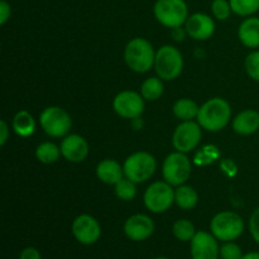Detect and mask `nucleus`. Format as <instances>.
<instances>
[{
    "instance_id": "1",
    "label": "nucleus",
    "mask_w": 259,
    "mask_h": 259,
    "mask_svg": "<svg viewBox=\"0 0 259 259\" xmlns=\"http://www.w3.org/2000/svg\"><path fill=\"white\" fill-rule=\"evenodd\" d=\"M232 118V108L229 103L222 98H212L200 106L197 123L207 132H219L229 124Z\"/></svg>"
},
{
    "instance_id": "2",
    "label": "nucleus",
    "mask_w": 259,
    "mask_h": 259,
    "mask_svg": "<svg viewBox=\"0 0 259 259\" xmlns=\"http://www.w3.org/2000/svg\"><path fill=\"white\" fill-rule=\"evenodd\" d=\"M124 60L132 71L138 73L148 72L154 66L156 52L149 40L146 38H133L124 50Z\"/></svg>"
},
{
    "instance_id": "3",
    "label": "nucleus",
    "mask_w": 259,
    "mask_h": 259,
    "mask_svg": "<svg viewBox=\"0 0 259 259\" xmlns=\"http://www.w3.org/2000/svg\"><path fill=\"white\" fill-rule=\"evenodd\" d=\"M242 217L233 211H222L210 222V232L220 242H234L244 233Z\"/></svg>"
},
{
    "instance_id": "4",
    "label": "nucleus",
    "mask_w": 259,
    "mask_h": 259,
    "mask_svg": "<svg viewBox=\"0 0 259 259\" xmlns=\"http://www.w3.org/2000/svg\"><path fill=\"white\" fill-rule=\"evenodd\" d=\"M154 70L159 78L171 81L179 77L184 70V57L174 46H163L156 52Z\"/></svg>"
},
{
    "instance_id": "5",
    "label": "nucleus",
    "mask_w": 259,
    "mask_h": 259,
    "mask_svg": "<svg viewBox=\"0 0 259 259\" xmlns=\"http://www.w3.org/2000/svg\"><path fill=\"white\" fill-rule=\"evenodd\" d=\"M153 13L156 19L167 28H180L189 18V8L185 0H157Z\"/></svg>"
},
{
    "instance_id": "6",
    "label": "nucleus",
    "mask_w": 259,
    "mask_h": 259,
    "mask_svg": "<svg viewBox=\"0 0 259 259\" xmlns=\"http://www.w3.org/2000/svg\"><path fill=\"white\" fill-rule=\"evenodd\" d=\"M123 168L126 179L141 184L153 176L157 169V162L148 152H136L125 159Z\"/></svg>"
},
{
    "instance_id": "7",
    "label": "nucleus",
    "mask_w": 259,
    "mask_h": 259,
    "mask_svg": "<svg viewBox=\"0 0 259 259\" xmlns=\"http://www.w3.org/2000/svg\"><path fill=\"white\" fill-rule=\"evenodd\" d=\"M162 176L171 186H181L191 176V162L186 153L174 152L166 157L162 166Z\"/></svg>"
},
{
    "instance_id": "8",
    "label": "nucleus",
    "mask_w": 259,
    "mask_h": 259,
    "mask_svg": "<svg viewBox=\"0 0 259 259\" xmlns=\"http://www.w3.org/2000/svg\"><path fill=\"white\" fill-rule=\"evenodd\" d=\"M39 123L43 131L53 138L66 137L72 125L70 114L60 106L46 108L39 115Z\"/></svg>"
},
{
    "instance_id": "9",
    "label": "nucleus",
    "mask_w": 259,
    "mask_h": 259,
    "mask_svg": "<svg viewBox=\"0 0 259 259\" xmlns=\"http://www.w3.org/2000/svg\"><path fill=\"white\" fill-rule=\"evenodd\" d=\"M174 186L166 181H157L149 185L144 192V205L153 214L167 211L175 202Z\"/></svg>"
},
{
    "instance_id": "10",
    "label": "nucleus",
    "mask_w": 259,
    "mask_h": 259,
    "mask_svg": "<svg viewBox=\"0 0 259 259\" xmlns=\"http://www.w3.org/2000/svg\"><path fill=\"white\" fill-rule=\"evenodd\" d=\"M201 139V126L199 123L189 120L182 121L174 132L172 144L175 149L182 153H189L196 148Z\"/></svg>"
},
{
    "instance_id": "11",
    "label": "nucleus",
    "mask_w": 259,
    "mask_h": 259,
    "mask_svg": "<svg viewBox=\"0 0 259 259\" xmlns=\"http://www.w3.org/2000/svg\"><path fill=\"white\" fill-rule=\"evenodd\" d=\"M113 108L121 118L138 119L144 111V98L136 91H121L114 98Z\"/></svg>"
},
{
    "instance_id": "12",
    "label": "nucleus",
    "mask_w": 259,
    "mask_h": 259,
    "mask_svg": "<svg viewBox=\"0 0 259 259\" xmlns=\"http://www.w3.org/2000/svg\"><path fill=\"white\" fill-rule=\"evenodd\" d=\"M73 238L82 245H93L100 239L101 225L94 217L88 214L78 215L71 225Z\"/></svg>"
},
{
    "instance_id": "13",
    "label": "nucleus",
    "mask_w": 259,
    "mask_h": 259,
    "mask_svg": "<svg viewBox=\"0 0 259 259\" xmlns=\"http://www.w3.org/2000/svg\"><path fill=\"white\" fill-rule=\"evenodd\" d=\"M192 259H219L220 245L211 232H197L190 242Z\"/></svg>"
},
{
    "instance_id": "14",
    "label": "nucleus",
    "mask_w": 259,
    "mask_h": 259,
    "mask_svg": "<svg viewBox=\"0 0 259 259\" xmlns=\"http://www.w3.org/2000/svg\"><path fill=\"white\" fill-rule=\"evenodd\" d=\"M124 234L132 242H144L152 237L154 232V223L148 215L136 214L124 223Z\"/></svg>"
},
{
    "instance_id": "15",
    "label": "nucleus",
    "mask_w": 259,
    "mask_h": 259,
    "mask_svg": "<svg viewBox=\"0 0 259 259\" xmlns=\"http://www.w3.org/2000/svg\"><path fill=\"white\" fill-rule=\"evenodd\" d=\"M185 29L189 37L196 40H206L214 34L215 32V22L210 15L204 13H195L189 15L186 23H185Z\"/></svg>"
},
{
    "instance_id": "16",
    "label": "nucleus",
    "mask_w": 259,
    "mask_h": 259,
    "mask_svg": "<svg viewBox=\"0 0 259 259\" xmlns=\"http://www.w3.org/2000/svg\"><path fill=\"white\" fill-rule=\"evenodd\" d=\"M61 153L72 163H78V162L85 161L86 157L89 156V144L83 137L78 134H70L66 136L61 142Z\"/></svg>"
},
{
    "instance_id": "17",
    "label": "nucleus",
    "mask_w": 259,
    "mask_h": 259,
    "mask_svg": "<svg viewBox=\"0 0 259 259\" xmlns=\"http://www.w3.org/2000/svg\"><path fill=\"white\" fill-rule=\"evenodd\" d=\"M233 129L240 136L254 134L259 131V113L253 109L243 110L233 120Z\"/></svg>"
},
{
    "instance_id": "18",
    "label": "nucleus",
    "mask_w": 259,
    "mask_h": 259,
    "mask_svg": "<svg viewBox=\"0 0 259 259\" xmlns=\"http://www.w3.org/2000/svg\"><path fill=\"white\" fill-rule=\"evenodd\" d=\"M96 176L106 185H116L124 179V168L115 159H104L96 167Z\"/></svg>"
},
{
    "instance_id": "19",
    "label": "nucleus",
    "mask_w": 259,
    "mask_h": 259,
    "mask_svg": "<svg viewBox=\"0 0 259 259\" xmlns=\"http://www.w3.org/2000/svg\"><path fill=\"white\" fill-rule=\"evenodd\" d=\"M239 40L248 48L259 47V18L248 17L243 20L238 29Z\"/></svg>"
},
{
    "instance_id": "20",
    "label": "nucleus",
    "mask_w": 259,
    "mask_h": 259,
    "mask_svg": "<svg viewBox=\"0 0 259 259\" xmlns=\"http://www.w3.org/2000/svg\"><path fill=\"white\" fill-rule=\"evenodd\" d=\"M13 129L18 136L23 138L32 136L35 131V121L32 114L27 110L18 111L13 119Z\"/></svg>"
},
{
    "instance_id": "21",
    "label": "nucleus",
    "mask_w": 259,
    "mask_h": 259,
    "mask_svg": "<svg viewBox=\"0 0 259 259\" xmlns=\"http://www.w3.org/2000/svg\"><path fill=\"white\" fill-rule=\"evenodd\" d=\"M197 201H199V195L191 186L181 185V186H177V189L175 190V202H176L180 209H194L197 205Z\"/></svg>"
},
{
    "instance_id": "22",
    "label": "nucleus",
    "mask_w": 259,
    "mask_h": 259,
    "mask_svg": "<svg viewBox=\"0 0 259 259\" xmlns=\"http://www.w3.org/2000/svg\"><path fill=\"white\" fill-rule=\"evenodd\" d=\"M200 108L197 106V104L195 101H192L191 99H179V100L175 103L174 111L175 116L179 118L182 121H189L192 119L197 118V114H199Z\"/></svg>"
},
{
    "instance_id": "23",
    "label": "nucleus",
    "mask_w": 259,
    "mask_h": 259,
    "mask_svg": "<svg viewBox=\"0 0 259 259\" xmlns=\"http://www.w3.org/2000/svg\"><path fill=\"white\" fill-rule=\"evenodd\" d=\"M61 148L56 146L55 143H51V142H45V143H40L39 146L35 149V157L39 162L46 164L55 163L58 161L61 156Z\"/></svg>"
},
{
    "instance_id": "24",
    "label": "nucleus",
    "mask_w": 259,
    "mask_h": 259,
    "mask_svg": "<svg viewBox=\"0 0 259 259\" xmlns=\"http://www.w3.org/2000/svg\"><path fill=\"white\" fill-rule=\"evenodd\" d=\"M159 77H149L142 83L141 95L143 96L144 100L154 101L158 100L163 94V82Z\"/></svg>"
},
{
    "instance_id": "25",
    "label": "nucleus",
    "mask_w": 259,
    "mask_h": 259,
    "mask_svg": "<svg viewBox=\"0 0 259 259\" xmlns=\"http://www.w3.org/2000/svg\"><path fill=\"white\" fill-rule=\"evenodd\" d=\"M196 233L195 225L187 219H179L172 225V234L180 242H191Z\"/></svg>"
},
{
    "instance_id": "26",
    "label": "nucleus",
    "mask_w": 259,
    "mask_h": 259,
    "mask_svg": "<svg viewBox=\"0 0 259 259\" xmlns=\"http://www.w3.org/2000/svg\"><path fill=\"white\" fill-rule=\"evenodd\" d=\"M233 13L240 17H252L259 10V0H229Z\"/></svg>"
},
{
    "instance_id": "27",
    "label": "nucleus",
    "mask_w": 259,
    "mask_h": 259,
    "mask_svg": "<svg viewBox=\"0 0 259 259\" xmlns=\"http://www.w3.org/2000/svg\"><path fill=\"white\" fill-rule=\"evenodd\" d=\"M115 186V194L116 196L120 200H124V201H131L136 197L137 195V186L136 182H133L129 179H121L120 181L118 182Z\"/></svg>"
},
{
    "instance_id": "28",
    "label": "nucleus",
    "mask_w": 259,
    "mask_h": 259,
    "mask_svg": "<svg viewBox=\"0 0 259 259\" xmlns=\"http://www.w3.org/2000/svg\"><path fill=\"white\" fill-rule=\"evenodd\" d=\"M244 66L248 76L259 82V51H253L247 56Z\"/></svg>"
},
{
    "instance_id": "29",
    "label": "nucleus",
    "mask_w": 259,
    "mask_h": 259,
    "mask_svg": "<svg viewBox=\"0 0 259 259\" xmlns=\"http://www.w3.org/2000/svg\"><path fill=\"white\" fill-rule=\"evenodd\" d=\"M243 250L235 242H224L220 245V259H242Z\"/></svg>"
},
{
    "instance_id": "30",
    "label": "nucleus",
    "mask_w": 259,
    "mask_h": 259,
    "mask_svg": "<svg viewBox=\"0 0 259 259\" xmlns=\"http://www.w3.org/2000/svg\"><path fill=\"white\" fill-rule=\"evenodd\" d=\"M232 7L227 0H212L211 13L218 20H227L232 14Z\"/></svg>"
},
{
    "instance_id": "31",
    "label": "nucleus",
    "mask_w": 259,
    "mask_h": 259,
    "mask_svg": "<svg viewBox=\"0 0 259 259\" xmlns=\"http://www.w3.org/2000/svg\"><path fill=\"white\" fill-rule=\"evenodd\" d=\"M197 157H201V161L197 164H209L210 162L215 161V158L219 157V152H218L217 147L206 146L202 149V152L197 154Z\"/></svg>"
},
{
    "instance_id": "32",
    "label": "nucleus",
    "mask_w": 259,
    "mask_h": 259,
    "mask_svg": "<svg viewBox=\"0 0 259 259\" xmlns=\"http://www.w3.org/2000/svg\"><path fill=\"white\" fill-rule=\"evenodd\" d=\"M249 233L253 240L259 245V207L253 211L249 218Z\"/></svg>"
},
{
    "instance_id": "33",
    "label": "nucleus",
    "mask_w": 259,
    "mask_h": 259,
    "mask_svg": "<svg viewBox=\"0 0 259 259\" xmlns=\"http://www.w3.org/2000/svg\"><path fill=\"white\" fill-rule=\"evenodd\" d=\"M19 259H42V255L37 248L27 247L20 252Z\"/></svg>"
},
{
    "instance_id": "34",
    "label": "nucleus",
    "mask_w": 259,
    "mask_h": 259,
    "mask_svg": "<svg viewBox=\"0 0 259 259\" xmlns=\"http://www.w3.org/2000/svg\"><path fill=\"white\" fill-rule=\"evenodd\" d=\"M10 5L8 4V2L2 0L0 2V24H5L8 22V19L10 18Z\"/></svg>"
},
{
    "instance_id": "35",
    "label": "nucleus",
    "mask_w": 259,
    "mask_h": 259,
    "mask_svg": "<svg viewBox=\"0 0 259 259\" xmlns=\"http://www.w3.org/2000/svg\"><path fill=\"white\" fill-rule=\"evenodd\" d=\"M0 146H4L8 141V134H9V128L5 120H0Z\"/></svg>"
},
{
    "instance_id": "36",
    "label": "nucleus",
    "mask_w": 259,
    "mask_h": 259,
    "mask_svg": "<svg viewBox=\"0 0 259 259\" xmlns=\"http://www.w3.org/2000/svg\"><path fill=\"white\" fill-rule=\"evenodd\" d=\"M222 169L224 172H227L229 176H233V175L235 174V171H237V167H235V164L233 163L232 161H229V159H225V161L222 162Z\"/></svg>"
},
{
    "instance_id": "37",
    "label": "nucleus",
    "mask_w": 259,
    "mask_h": 259,
    "mask_svg": "<svg viewBox=\"0 0 259 259\" xmlns=\"http://www.w3.org/2000/svg\"><path fill=\"white\" fill-rule=\"evenodd\" d=\"M242 259H259V252H248L243 254Z\"/></svg>"
},
{
    "instance_id": "38",
    "label": "nucleus",
    "mask_w": 259,
    "mask_h": 259,
    "mask_svg": "<svg viewBox=\"0 0 259 259\" xmlns=\"http://www.w3.org/2000/svg\"><path fill=\"white\" fill-rule=\"evenodd\" d=\"M153 259H169V258H167V257H157V258H153Z\"/></svg>"
}]
</instances>
